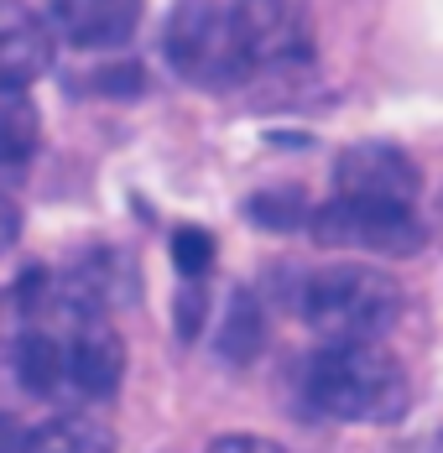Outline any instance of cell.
<instances>
[{"label":"cell","mask_w":443,"mask_h":453,"mask_svg":"<svg viewBox=\"0 0 443 453\" xmlns=\"http://www.w3.org/2000/svg\"><path fill=\"white\" fill-rule=\"evenodd\" d=\"M303 396L339 422H397L412 386L386 349L376 344H329L303 365Z\"/></svg>","instance_id":"1"},{"label":"cell","mask_w":443,"mask_h":453,"mask_svg":"<svg viewBox=\"0 0 443 453\" xmlns=\"http://www.w3.org/2000/svg\"><path fill=\"white\" fill-rule=\"evenodd\" d=\"M292 308L329 344H376L401 313V287L370 266H318L298 276Z\"/></svg>","instance_id":"2"},{"label":"cell","mask_w":443,"mask_h":453,"mask_svg":"<svg viewBox=\"0 0 443 453\" xmlns=\"http://www.w3.org/2000/svg\"><path fill=\"white\" fill-rule=\"evenodd\" d=\"M162 52L177 79H188L198 89H229L256 68L240 11H229L220 0H177L167 16V32H162Z\"/></svg>","instance_id":"3"},{"label":"cell","mask_w":443,"mask_h":453,"mask_svg":"<svg viewBox=\"0 0 443 453\" xmlns=\"http://www.w3.org/2000/svg\"><path fill=\"white\" fill-rule=\"evenodd\" d=\"M313 240L329 250H360V256H412L428 229L417 225L412 209L401 203H376V198H334L308 219Z\"/></svg>","instance_id":"4"},{"label":"cell","mask_w":443,"mask_h":453,"mask_svg":"<svg viewBox=\"0 0 443 453\" xmlns=\"http://www.w3.org/2000/svg\"><path fill=\"white\" fill-rule=\"evenodd\" d=\"M334 188L345 198H376V203L412 209V198L423 193V173H417V162L401 146L354 141L350 151H339V162H334Z\"/></svg>","instance_id":"5"},{"label":"cell","mask_w":443,"mask_h":453,"mask_svg":"<svg viewBox=\"0 0 443 453\" xmlns=\"http://www.w3.org/2000/svg\"><path fill=\"white\" fill-rule=\"evenodd\" d=\"M58 27L27 0H0V89H32L52 68Z\"/></svg>","instance_id":"6"},{"label":"cell","mask_w":443,"mask_h":453,"mask_svg":"<svg viewBox=\"0 0 443 453\" xmlns=\"http://www.w3.org/2000/svg\"><path fill=\"white\" fill-rule=\"evenodd\" d=\"M63 349H68V391H79L89 402L115 396V386L126 375V344H120V334L105 318L99 313L74 318Z\"/></svg>","instance_id":"7"},{"label":"cell","mask_w":443,"mask_h":453,"mask_svg":"<svg viewBox=\"0 0 443 453\" xmlns=\"http://www.w3.org/2000/svg\"><path fill=\"white\" fill-rule=\"evenodd\" d=\"M240 27H245V47L251 63H298L308 58V11L303 0H240Z\"/></svg>","instance_id":"8"},{"label":"cell","mask_w":443,"mask_h":453,"mask_svg":"<svg viewBox=\"0 0 443 453\" xmlns=\"http://www.w3.org/2000/svg\"><path fill=\"white\" fill-rule=\"evenodd\" d=\"M141 21V0H52V27L68 47L110 52L131 42Z\"/></svg>","instance_id":"9"},{"label":"cell","mask_w":443,"mask_h":453,"mask_svg":"<svg viewBox=\"0 0 443 453\" xmlns=\"http://www.w3.org/2000/svg\"><path fill=\"white\" fill-rule=\"evenodd\" d=\"M5 365H11V386L27 391V396H63L68 391V349L58 334L47 328H27L11 349H5Z\"/></svg>","instance_id":"10"},{"label":"cell","mask_w":443,"mask_h":453,"mask_svg":"<svg viewBox=\"0 0 443 453\" xmlns=\"http://www.w3.org/2000/svg\"><path fill=\"white\" fill-rule=\"evenodd\" d=\"M37 141H43V120L27 89H0V167L32 162Z\"/></svg>","instance_id":"11"},{"label":"cell","mask_w":443,"mask_h":453,"mask_svg":"<svg viewBox=\"0 0 443 453\" xmlns=\"http://www.w3.org/2000/svg\"><path fill=\"white\" fill-rule=\"evenodd\" d=\"M27 453H115V433L94 417H52L27 433Z\"/></svg>","instance_id":"12"},{"label":"cell","mask_w":443,"mask_h":453,"mask_svg":"<svg viewBox=\"0 0 443 453\" xmlns=\"http://www.w3.org/2000/svg\"><path fill=\"white\" fill-rule=\"evenodd\" d=\"M261 303L251 292H229V308H224V323H220V355L229 365H251L261 355Z\"/></svg>","instance_id":"13"},{"label":"cell","mask_w":443,"mask_h":453,"mask_svg":"<svg viewBox=\"0 0 443 453\" xmlns=\"http://www.w3.org/2000/svg\"><path fill=\"white\" fill-rule=\"evenodd\" d=\"M173 266L183 272V281H204L214 266V234L198 225H183L173 234Z\"/></svg>","instance_id":"14"},{"label":"cell","mask_w":443,"mask_h":453,"mask_svg":"<svg viewBox=\"0 0 443 453\" xmlns=\"http://www.w3.org/2000/svg\"><path fill=\"white\" fill-rule=\"evenodd\" d=\"M251 214L271 229H292L303 219V198H298V193H261V198L251 203Z\"/></svg>","instance_id":"15"},{"label":"cell","mask_w":443,"mask_h":453,"mask_svg":"<svg viewBox=\"0 0 443 453\" xmlns=\"http://www.w3.org/2000/svg\"><path fill=\"white\" fill-rule=\"evenodd\" d=\"M209 453H287V449L271 443V438H256V433H229V438H214Z\"/></svg>","instance_id":"16"},{"label":"cell","mask_w":443,"mask_h":453,"mask_svg":"<svg viewBox=\"0 0 443 453\" xmlns=\"http://www.w3.org/2000/svg\"><path fill=\"white\" fill-rule=\"evenodd\" d=\"M16 240H21V209H16L11 198H0V256H5Z\"/></svg>","instance_id":"17"},{"label":"cell","mask_w":443,"mask_h":453,"mask_svg":"<svg viewBox=\"0 0 443 453\" xmlns=\"http://www.w3.org/2000/svg\"><path fill=\"white\" fill-rule=\"evenodd\" d=\"M0 453H27V433L11 411H0Z\"/></svg>","instance_id":"18"},{"label":"cell","mask_w":443,"mask_h":453,"mask_svg":"<svg viewBox=\"0 0 443 453\" xmlns=\"http://www.w3.org/2000/svg\"><path fill=\"white\" fill-rule=\"evenodd\" d=\"M433 234L443 240V193H439V209H433Z\"/></svg>","instance_id":"19"}]
</instances>
